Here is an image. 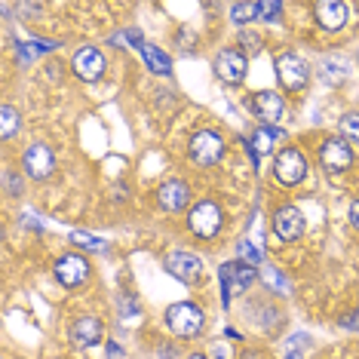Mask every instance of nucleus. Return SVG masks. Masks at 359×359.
I'll use <instances>...</instances> for the list:
<instances>
[{
	"label": "nucleus",
	"instance_id": "obj_1",
	"mask_svg": "<svg viewBox=\"0 0 359 359\" xmlns=\"http://www.w3.org/2000/svg\"><path fill=\"white\" fill-rule=\"evenodd\" d=\"M166 325L172 329L178 338H194V334L203 332V310L197 304H172L166 310Z\"/></svg>",
	"mask_w": 359,
	"mask_h": 359
},
{
	"label": "nucleus",
	"instance_id": "obj_2",
	"mask_svg": "<svg viewBox=\"0 0 359 359\" xmlns=\"http://www.w3.org/2000/svg\"><path fill=\"white\" fill-rule=\"evenodd\" d=\"M273 175H276V182L285 184V187L301 184V182H304V175H307V160H304V154H301L298 148L280 151V157H276V163H273Z\"/></svg>",
	"mask_w": 359,
	"mask_h": 359
},
{
	"label": "nucleus",
	"instance_id": "obj_3",
	"mask_svg": "<svg viewBox=\"0 0 359 359\" xmlns=\"http://www.w3.org/2000/svg\"><path fill=\"white\" fill-rule=\"evenodd\" d=\"M218 276H222V289H224V304H231L233 292L246 289L249 283H255V264H249V261H227V264H222V271H218Z\"/></svg>",
	"mask_w": 359,
	"mask_h": 359
},
{
	"label": "nucleus",
	"instance_id": "obj_4",
	"mask_svg": "<svg viewBox=\"0 0 359 359\" xmlns=\"http://www.w3.org/2000/svg\"><path fill=\"white\" fill-rule=\"evenodd\" d=\"M187 227L197 236H203V240H212L218 233V227H222V209L212 200L197 203V206L187 212Z\"/></svg>",
	"mask_w": 359,
	"mask_h": 359
},
{
	"label": "nucleus",
	"instance_id": "obj_5",
	"mask_svg": "<svg viewBox=\"0 0 359 359\" xmlns=\"http://www.w3.org/2000/svg\"><path fill=\"white\" fill-rule=\"evenodd\" d=\"M276 74H280V83H283L285 89L298 93V89H304V86H307L310 68H307V62L301 59V55H295V53H283L280 59H276Z\"/></svg>",
	"mask_w": 359,
	"mask_h": 359
},
{
	"label": "nucleus",
	"instance_id": "obj_6",
	"mask_svg": "<svg viewBox=\"0 0 359 359\" xmlns=\"http://www.w3.org/2000/svg\"><path fill=\"white\" fill-rule=\"evenodd\" d=\"M224 154V138L218 133H212V129H203L191 138V157L194 163H200V166H212V163H218Z\"/></svg>",
	"mask_w": 359,
	"mask_h": 359
},
{
	"label": "nucleus",
	"instance_id": "obj_7",
	"mask_svg": "<svg viewBox=\"0 0 359 359\" xmlns=\"http://www.w3.org/2000/svg\"><path fill=\"white\" fill-rule=\"evenodd\" d=\"M215 71H218V77H222L224 83L236 86V83H243V80H246L249 59L240 50H222V53H218V59H215Z\"/></svg>",
	"mask_w": 359,
	"mask_h": 359
},
{
	"label": "nucleus",
	"instance_id": "obj_8",
	"mask_svg": "<svg viewBox=\"0 0 359 359\" xmlns=\"http://www.w3.org/2000/svg\"><path fill=\"white\" fill-rule=\"evenodd\" d=\"M273 233L280 236L283 243H295L301 233H304V215L295 206H283L273 215Z\"/></svg>",
	"mask_w": 359,
	"mask_h": 359
},
{
	"label": "nucleus",
	"instance_id": "obj_9",
	"mask_svg": "<svg viewBox=\"0 0 359 359\" xmlns=\"http://www.w3.org/2000/svg\"><path fill=\"white\" fill-rule=\"evenodd\" d=\"M25 172L31 178H37V182H43V178H50L53 175V169H55V157H53V151L46 148V144H31V148L25 151Z\"/></svg>",
	"mask_w": 359,
	"mask_h": 359
},
{
	"label": "nucleus",
	"instance_id": "obj_10",
	"mask_svg": "<svg viewBox=\"0 0 359 359\" xmlns=\"http://www.w3.org/2000/svg\"><path fill=\"white\" fill-rule=\"evenodd\" d=\"M163 264H166V271L182 283H194L203 273V261L197 255H191V252H172Z\"/></svg>",
	"mask_w": 359,
	"mask_h": 359
},
{
	"label": "nucleus",
	"instance_id": "obj_11",
	"mask_svg": "<svg viewBox=\"0 0 359 359\" xmlns=\"http://www.w3.org/2000/svg\"><path fill=\"white\" fill-rule=\"evenodd\" d=\"M86 276H89L86 258H80V255H62L59 261H55V280H59L62 285H68V289L80 285Z\"/></svg>",
	"mask_w": 359,
	"mask_h": 359
},
{
	"label": "nucleus",
	"instance_id": "obj_12",
	"mask_svg": "<svg viewBox=\"0 0 359 359\" xmlns=\"http://www.w3.org/2000/svg\"><path fill=\"white\" fill-rule=\"evenodd\" d=\"M320 160L329 172H341V169H347L350 163H353V151H350V144L341 142V138H329L320 151Z\"/></svg>",
	"mask_w": 359,
	"mask_h": 359
},
{
	"label": "nucleus",
	"instance_id": "obj_13",
	"mask_svg": "<svg viewBox=\"0 0 359 359\" xmlns=\"http://www.w3.org/2000/svg\"><path fill=\"white\" fill-rule=\"evenodd\" d=\"M104 71V55L95 46H83L74 53V74L80 80H99Z\"/></svg>",
	"mask_w": 359,
	"mask_h": 359
},
{
	"label": "nucleus",
	"instance_id": "obj_14",
	"mask_svg": "<svg viewBox=\"0 0 359 359\" xmlns=\"http://www.w3.org/2000/svg\"><path fill=\"white\" fill-rule=\"evenodd\" d=\"M347 15H350V6L347 4H338V0H323L316 4V19L325 31H338L347 25Z\"/></svg>",
	"mask_w": 359,
	"mask_h": 359
},
{
	"label": "nucleus",
	"instance_id": "obj_15",
	"mask_svg": "<svg viewBox=\"0 0 359 359\" xmlns=\"http://www.w3.org/2000/svg\"><path fill=\"white\" fill-rule=\"evenodd\" d=\"M252 108H255L258 120H264V126H273L276 120L283 117V99L273 93V89L255 93V102H252Z\"/></svg>",
	"mask_w": 359,
	"mask_h": 359
},
{
	"label": "nucleus",
	"instance_id": "obj_16",
	"mask_svg": "<svg viewBox=\"0 0 359 359\" xmlns=\"http://www.w3.org/2000/svg\"><path fill=\"white\" fill-rule=\"evenodd\" d=\"M71 338H74L77 347H93L95 341H102V320L99 316H80L71 325Z\"/></svg>",
	"mask_w": 359,
	"mask_h": 359
},
{
	"label": "nucleus",
	"instance_id": "obj_17",
	"mask_svg": "<svg viewBox=\"0 0 359 359\" xmlns=\"http://www.w3.org/2000/svg\"><path fill=\"white\" fill-rule=\"evenodd\" d=\"M157 200L166 212H178V209L187 206V200H191V187H187L184 182H166L160 187Z\"/></svg>",
	"mask_w": 359,
	"mask_h": 359
},
{
	"label": "nucleus",
	"instance_id": "obj_18",
	"mask_svg": "<svg viewBox=\"0 0 359 359\" xmlns=\"http://www.w3.org/2000/svg\"><path fill=\"white\" fill-rule=\"evenodd\" d=\"M347 71H350V62L341 59V55H325V59H320V77L325 83H341V80L347 77Z\"/></svg>",
	"mask_w": 359,
	"mask_h": 359
},
{
	"label": "nucleus",
	"instance_id": "obj_19",
	"mask_svg": "<svg viewBox=\"0 0 359 359\" xmlns=\"http://www.w3.org/2000/svg\"><path fill=\"white\" fill-rule=\"evenodd\" d=\"M142 59H144V65L154 71V74H169L172 71V62H169V55L160 50V46H154V43H144L142 50Z\"/></svg>",
	"mask_w": 359,
	"mask_h": 359
},
{
	"label": "nucleus",
	"instance_id": "obj_20",
	"mask_svg": "<svg viewBox=\"0 0 359 359\" xmlns=\"http://www.w3.org/2000/svg\"><path fill=\"white\" fill-rule=\"evenodd\" d=\"M280 135H283V133H280V129H276V126H261L258 133L249 138V144H252V148H255V154L261 157V154H271V151H273V142H276V138H280Z\"/></svg>",
	"mask_w": 359,
	"mask_h": 359
},
{
	"label": "nucleus",
	"instance_id": "obj_21",
	"mask_svg": "<svg viewBox=\"0 0 359 359\" xmlns=\"http://www.w3.org/2000/svg\"><path fill=\"white\" fill-rule=\"evenodd\" d=\"M50 50H55L53 40H28V43H19V59L31 62V59H37V55H43Z\"/></svg>",
	"mask_w": 359,
	"mask_h": 359
},
{
	"label": "nucleus",
	"instance_id": "obj_22",
	"mask_svg": "<svg viewBox=\"0 0 359 359\" xmlns=\"http://www.w3.org/2000/svg\"><path fill=\"white\" fill-rule=\"evenodd\" d=\"M15 129H19V111L4 104V111H0V138H13Z\"/></svg>",
	"mask_w": 359,
	"mask_h": 359
},
{
	"label": "nucleus",
	"instance_id": "obj_23",
	"mask_svg": "<svg viewBox=\"0 0 359 359\" xmlns=\"http://www.w3.org/2000/svg\"><path fill=\"white\" fill-rule=\"evenodd\" d=\"M261 276H264V283H271V285H273V289H276V292H280V295H289V292H292V285H289V280H285V276H283L280 271H276V267H271V264H267V267H264V271H261Z\"/></svg>",
	"mask_w": 359,
	"mask_h": 359
},
{
	"label": "nucleus",
	"instance_id": "obj_24",
	"mask_svg": "<svg viewBox=\"0 0 359 359\" xmlns=\"http://www.w3.org/2000/svg\"><path fill=\"white\" fill-rule=\"evenodd\" d=\"M258 13V4H233L231 6V22L233 25H243V22H252Z\"/></svg>",
	"mask_w": 359,
	"mask_h": 359
},
{
	"label": "nucleus",
	"instance_id": "obj_25",
	"mask_svg": "<svg viewBox=\"0 0 359 359\" xmlns=\"http://www.w3.org/2000/svg\"><path fill=\"white\" fill-rule=\"evenodd\" d=\"M71 243H77L80 249H89V252L104 249V240H102V236H89V233H83V231H71Z\"/></svg>",
	"mask_w": 359,
	"mask_h": 359
},
{
	"label": "nucleus",
	"instance_id": "obj_26",
	"mask_svg": "<svg viewBox=\"0 0 359 359\" xmlns=\"http://www.w3.org/2000/svg\"><path fill=\"white\" fill-rule=\"evenodd\" d=\"M280 13H283V6L276 4V0H264V4H258L255 19L258 22H273V19H280Z\"/></svg>",
	"mask_w": 359,
	"mask_h": 359
},
{
	"label": "nucleus",
	"instance_id": "obj_27",
	"mask_svg": "<svg viewBox=\"0 0 359 359\" xmlns=\"http://www.w3.org/2000/svg\"><path fill=\"white\" fill-rule=\"evenodd\" d=\"M111 43H114V46L133 43V46H138V50H142L144 40H142V34H138V31H120V34H111Z\"/></svg>",
	"mask_w": 359,
	"mask_h": 359
},
{
	"label": "nucleus",
	"instance_id": "obj_28",
	"mask_svg": "<svg viewBox=\"0 0 359 359\" xmlns=\"http://www.w3.org/2000/svg\"><path fill=\"white\" fill-rule=\"evenodd\" d=\"M341 133H344L347 138H353V142H359V114L341 117Z\"/></svg>",
	"mask_w": 359,
	"mask_h": 359
},
{
	"label": "nucleus",
	"instance_id": "obj_29",
	"mask_svg": "<svg viewBox=\"0 0 359 359\" xmlns=\"http://www.w3.org/2000/svg\"><path fill=\"white\" fill-rule=\"evenodd\" d=\"M240 255L249 261V264H261V252L252 246V243H240Z\"/></svg>",
	"mask_w": 359,
	"mask_h": 359
},
{
	"label": "nucleus",
	"instance_id": "obj_30",
	"mask_svg": "<svg viewBox=\"0 0 359 359\" xmlns=\"http://www.w3.org/2000/svg\"><path fill=\"white\" fill-rule=\"evenodd\" d=\"M240 43H246L249 53H258V50H261V37L252 34V31H243V34H240Z\"/></svg>",
	"mask_w": 359,
	"mask_h": 359
},
{
	"label": "nucleus",
	"instance_id": "obj_31",
	"mask_svg": "<svg viewBox=\"0 0 359 359\" xmlns=\"http://www.w3.org/2000/svg\"><path fill=\"white\" fill-rule=\"evenodd\" d=\"M304 344H307V334L304 332H298V334H292V338H289V350H301Z\"/></svg>",
	"mask_w": 359,
	"mask_h": 359
},
{
	"label": "nucleus",
	"instance_id": "obj_32",
	"mask_svg": "<svg viewBox=\"0 0 359 359\" xmlns=\"http://www.w3.org/2000/svg\"><path fill=\"white\" fill-rule=\"evenodd\" d=\"M108 359H123V347L111 341V344H108Z\"/></svg>",
	"mask_w": 359,
	"mask_h": 359
},
{
	"label": "nucleus",
	"instance_id": "obj_33",
	"mask_svg": "<svg viewBox=\"0 0 359 359\" xmlns=\"http://www.w3.org/2000/svg\"><path fill=\"white\" fill-rule=\"evenodd\" d=\"M350 224L359 231V200H353V206H350Z\"/></svg>",
	"mask_w": 359,
	"mask_h": 359
},
{
	"label": "nucleus",
	"instance_id": "obj_34",
	"mask_svg": "<svg viewBox=\"0 0 359 359\" xmlns=\"http://www.w3.org/2000/svg\"><path fill=\"white\" fill-rule=\"evenodd\" d=\"M344 329H359V313H356V320H344Z\"/></svg>",
	"mask_w": 359,
	"mask_h": 359
},
{
	"label": "nucleus",
	"instance_id": "obj_35",
	"mask_svg": "<svg viewBox=\"0 0 359 359\" xmlns=\"http://www.w3.org/2000/svg\"><path fill=\"white\" fill-rule=\"evenodd\" d=\"M212 356H215V359H227V353H224V350H218V347H212Z\"/></svg>",
	"mask_w": 359,
	"mask_h": 359
},
{
	"label": "nucleus",
	"instance_id": "obj_36",
	"mask_svg": "<svg viewBox=\"0 0 359 359\" xmlns=\"http://www.w3.org/2000/svg\"><path fill=\"white\" fill-rule=\"evenodd\" d=\"M285 359H301V350H289V353H285Z\"/></svg>",
	"mask_w": 359,
	"mask_h": 359
},
{
	"label": "nucleus",
	"instance_id": "obj_37",
	"mask_svg": "<svg viewBox=\"0 0 359 359\" xmlns=\"http://www.w3.org/2000/svg\"><path fill=\"white\" fill-rule=\"evenodd\" d=\"M187 359H206V356H203V353H194V356H187Z\"/></svg>",
	"mask_w": 359,
	"mask_h": 359
}]
</instances>
